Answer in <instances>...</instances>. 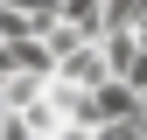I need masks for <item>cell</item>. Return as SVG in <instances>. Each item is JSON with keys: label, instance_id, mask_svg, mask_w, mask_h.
<instances>
[{"label": "cell", "instance_id": "6da1fadb", "mask_svg": "<svg viewBox=\"0 0 147 140\" xmlns=\"http://www.w3.org/2000/svg\"><path fill=\"white\" fill-rule=\"evenodd\" d=\"M0 126H7V98H0Z\"/></svg>", "mask_w": 147, "mask_h": 140}]
</instances>
